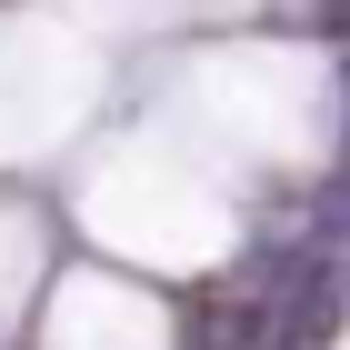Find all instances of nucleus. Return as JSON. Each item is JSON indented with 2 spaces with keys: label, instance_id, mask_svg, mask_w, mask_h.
Listing matches in <instances>:
<instances>
[{
  "label": "nucleus",
  "instance_id": "obj_1",
  "mask_svg": "<svg viewBox=\"0 0 350 350\" xmlns=\"http://www.w3.org/2000/svg\"><path fill=\"white\" fill-rule=\"evenodd\" d=\"M270 340H280V300L250 291V280L190 310V350H270Z\"/></svg>",
  "mask_w": 350,
  "mask_h": 350
},
{
  "label": "nucleus",
  "instance_id": "obj_2",
  "mask_svg": "<svg viewBox=\"0 0 350 350\" xmlns=\"http://www.w3.org/2000/svg\"><path fill=\"white\" fill-rule=\"evenodd\" d=\"M340 120H350V60H340Z\"/></svg>",
  "mask_w": 350,
  "mask_h": 350
}]
</instances>
